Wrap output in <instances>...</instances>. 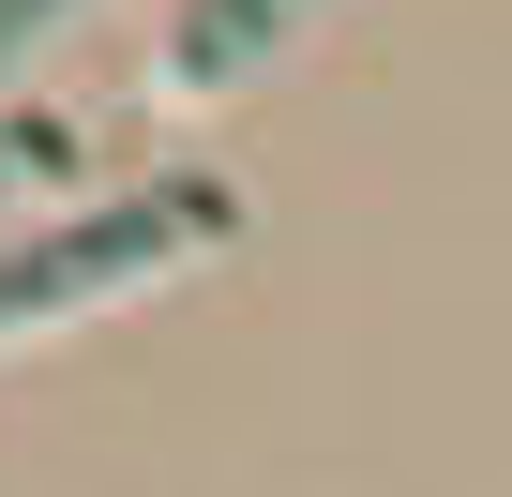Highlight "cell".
<instances>
[{
  "instance_id": "2",
  "label": "cell",
  "mask_w": 512,
  "mask_h": 497,
  "mask_svg": "<svg viewBox=\"0 0 512 497\" xmlns=\"http://www.w3.org/2000/svg\"><path fill=\"white\" fill-rule=\"evenodd\" d=\"M287 16H302V0H211V16H196V31L166 46V76H181V91H226V76H241L256 46H272Z\"/></svg>"
},
{
  "instance_id": "1",
  "label": "cell",
  "mask_w": 512,
  "mask_h": 497,
  "mask_svg": "<svg viewBox=\"0 0 512 497\" xmlns=\"http://www.w3.org/2000/svg\"><path fill=\"white\" fill-rule=\"evenodd\" d=\"M211 226H226V196L211 181H166V196H121V211L31 241V257H0V332H16V317H61V302H91V287H121L151 257H181V241H211Z\"/></svg>"
},
{
  "instance_id": "3",
  "label": "cell",
  "mask_w": 512,
  "mask_h": 497,
  "mask_svg": "<svg viewBox=\"0 0 512 497\" xmlns=\"http://www.w3.org/2000/svg\"><path fill=\"white\" fill-rule=\"evenodd\" d=\"M61 151V121H0V181H16V166H46Z\"/></svg>"
},
{
  "instance_id": "4",
  "label": "cell",
  "mask_w": 512,
  "mask_h": 497,
  "mask_svg": "<svg viewBox=\"0 0 512 497\" xmlns=\"http://www.w3.org/2000/svg\"><path fill=\"white\" fill-rule=\"evenodd\" d=\"M46 16H61V0H0V61H16V46H31Z\"/></svg>"
}]
</instances>
